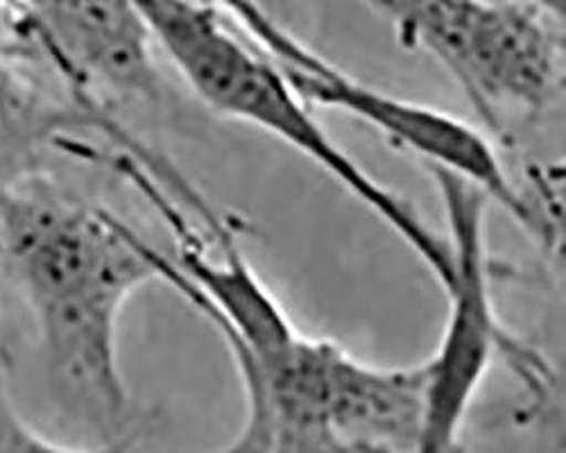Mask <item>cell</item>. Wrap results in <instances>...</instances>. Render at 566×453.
Returning <instances> with one entry per match:
<instances>
[{"label": "cell", "mask_w": 566, "mask_h": 453, "mask_svg": "<svg viewBox=\"0 0 566 453\" xmlns=\"http://www.w3.org/2000/svg\"><path fill=\"white\" fill-rule=\"evenodd\" d=\"M157 49L172 62L193 94L218 114L250 123L289 144L356 200L379 215L421 259L444 288L451 280V250L444 236L421 220L397 193L379 185L352 159L297 94L281 66L259 45L235 34L222 12L205 0H136Z\"/></svg>", "instance_id": "2"}, {"label": "cell", "mask_w": 566, "mask_h": 453, "mask_svg": "<svg viewBox=\"0 0 566 453\" xmlns=\"http://www.w3.org/2000/svg\"><path fill=\"white\" fill-rule=\"evenodd\" d=\"M447 215L451 280L444 286L447 325L427 362V420L421 453L458 446L460 429L492 362L503 358L531 390L544 394L553 375L546 362L518 343L499 320L488 270L485 213L490 198L464 177L427 166Z\"/></svg>", "instance_id": "4"}, {"label": "cell", "mask_w": 566, "mask_h": 453, "mask_svg": "<svg viewBox=\"0 0 566 453\" xmlns=\"http://www.w3.org/2000/svg\"><path fill=\"white\" fill-rule=\"evenodd\" d=\"M3 193H6V191H0V196H3Z\"/></svg>", "instance_id": "9"}, {"label": "cell", "mask_w": 566, "mask_h": 453, "mask_svg": "<svg viewBox=\"0 0 566 453\" xmlns=\"http://www.w3.org/2000/svg\"><path fill=\"white\" fill-rule=\"evenodd\" d=\"M19 39L36 43L84 107H105L101 91L159 101L157 43L136 0H14Z\"/></svg>", "instance_id": "6"}, {"label": "cell", "mask_w": 566, "mask_h": 453, "mask_svg": "<svg viewBox=\"0 0 566 453\" xmlns=\"http://www.w3.org/2000/svg\"><path fill=\"white\" fill-rule=\"evenodd\" d=\"M281 71L311 107L343 112L376 127L388 136L392 146L417 155L423 166H438L471 181L544 245L555 241V220L537 211L516 189L501 155L481 129L442 109L374 88L338 66L322 75L291 69Z\"/></svg>", "instance_id": "5"}, {"label": "cell", "mask_w": 566, "mask_h": 453, "mask_svg": "<svg viewBox=\"0 0 566 453\" xmlns=\"http://www.w3.org/2000/svg\"><path fill=\"white\" fill-rule=\"evenodd\" d=\"M153 247L123 218L45 189L39 177L0 196V263L32 310L53 372L109 440L132 420L118 325L127 299L157 280Z\"/></svg>", "instance_id": "1"}, {"label": "cell", "mask_w": 566, "mask_h": 453, "mask_svg": "<svg viewBox=\"0 0 566 453\" xmlns=\"http://www.w3.org/2000/svg\"><path fill=\"white\" fill-rule=\"evenodd\" d=\"M105 107L53 105L0 57V191L39 177L45 152H64L80 127L103 129Z\"/></svg>", "instance_id": "7"}, {"label": "cell", "mask_w": 566, "mask_h": 453, "mask_svg": "<svg viewBox=\"0 0 566 453\" xmlns=\"http://www.w3.org/2000/svg\"><path fill=\"white\" fill-rule=\"evenodd\" d=\"M213 3L218 10H224L229 17H233L243 32L252 36V43L259 45L279 66L315 75L336 69V64L313 53L306 43L276 23L259 0H213Z\"/></svg>", "instance_id": "8"}, {"label": "cell", "mask_w": 566, "mask_h": 453, "mask_svg": "<svg viewBox=\"0 0 566 453\" xmlns=\"http://www.w3.org/2000/svg\"><path fill=\"white\" fill-rule=\"evenodd\" d=\"M408 49L429 53L479 116L539 114L555 96L562 39L535 0H360Z\"/></svg>", "instance_id": "3"}]
</instances>
